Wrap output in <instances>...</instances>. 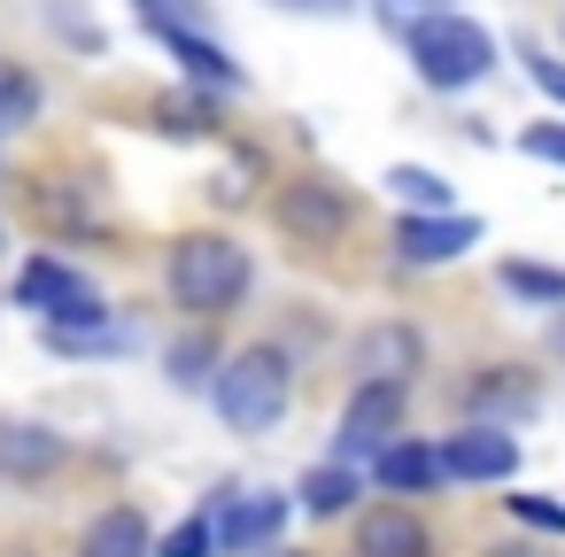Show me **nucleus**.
Listing matches in <instances>:
<instances>
[{"label":"nucleus","mask_w":565,"mask_h":557,"mask_svg":"<svg viewBox=\"0 0 565 557\" xmlns=\"http://www.w3.org/2000/svg\"><path fill=\"white\" fill-rule=\"evenodd\" d=\"M403 433V387H356L341 410V457H380Z\"/></svg>","instance_id":"obj_6"},{"label":"nucleus","mask_w":565,"mask_h":557,"mask_svg":"<svg viewBox=\"0 0 565 557\" xmlns=\"http://www.w3.org/2000/svg\"><path fill=\"white\" fill-rule=\"evenodd\" d=\"M480 557H542V549H526V542H503V549H480Z\"/></svg>","instance_id":"obj_29"},{"label":"nucleus","mask_w":565,"mask_h":557,"mask_svg":"<svg viewBox=\"0 0 565 557\" xmlns=\"http://www.w3.org/2000/svg\"><path fill=\"white\" fill-rule=\"evenodd\" d=\"M279 225L295 233V240H341L349 233V194L333 186V179H295V186H279Z\"/></svg>","instance_id":"obj_5"},{"label":"nucleus","mask_w":565,"mask_h":557,"mask_svg":"<svg viewBox=\"0 0 565 557\" xmlns=\"http://www.w3.org/2000/svg\"><path fill=\"white\" fill-rule=\"evenodd\" d=\"M171 294L194 318H225L248 294V248H233L225 233H186L171 248Z\"/></svg>","instance_id":"obj_1"},{"label":"nucleus","mask_w":565,"mask_h":557,"mask_svg":"<svg viewBox=\"0 0 565 557\" xmlns=\"http://www.w3.org/2000/svg\"><path fill=\"white\" fill-rule=\"evenodd\" d=\"M441 472H457V480H511L519 472V441L495 433V426H465V433H449Z\"/></svg>","instance_id":"obj_8"},{"label":"nucleus","mask_w":565,"mask_h":557,"mask_svg":"<svg viewBox=\"0 0 565 557\" xmlns=\"http://www.w3.org/2000/svg\"><path fill=\"white\" fill-rule=\"evenodd\" d=\"M418 356H426V341H418L411 325H372V333L356 341V356H349V364H356V379H364V387H403V379L418 372Z\"/></svg>","instance_id":"obj_7"},{"label":"nucleus","mask_w":565,"mask_h":557,"mask_svg":"<svg viewBox=\"0 0 565 557\" xmlns=\"http://www.w3.org/2000/svg\"><path fill=\"white\" fill-rule=\"evenodd\" d=\"M217 549H271V534L287 526V503L279 495H217Z\"/></svg>","instance_id":"obj_12"},{"label":"nucleus","mask_w":565,"mask_h":557,"mask_svg":"<svg viewBox=\"0 0 565 557\" xmlns=\"http://www.w3.org/2000/svg\"><path fill=\"white\" fill-rule=\"evenodd\" d=\"M210 549H217V526H210V511H202V518H186V526H171L156 557H210Z\"/></svg>","instance_id":"obj_23"},{"label":"nucleus","mask_w":565,"mask_h":557,"mask_svg":"<svg viewBox=\"0 0 565 557\" xmlns=\"http://www.w3.org/2000/svg\"><path fill=\"white\" fill-rule=\"evenodd\" d=\"M480 240V217H403L395 225V256L403 264H449Z\"/></svg>","instance_id":"obj_11"},{"label":"nucleus","mask_w":565,"mask_h":557,"mask_svg":"<svg viewBox=\"0 0 565 557\" xmlns=\"http://www.w3.org/2000/svg\"><path fill=\"white\" fill-rule=\"evenodd\" d=\"M395 9H441V0H387V17H395Z\"/></svg>","instance_id":"obj_30"},{"label":"nucleus","mask_w":565,"mask_h":557,"mask_svg":"<svg viewBox=\"0 0 565 557\" xmlns=\"http://www.w3.org/2000/svg\"><path fill=\"white\" fill-rule=\"evenodd\" d=\"M179 63H186V78H202V86H241V63L217 47V40H202V32H156Z\"/></svg>","instance_id":"obj_14"},{"label":"nucleus","mask_w":565,"mask_h":557,"mask_svg":"<svg viewBox=\"0 0 565 557\" xmlns=\"http://www.w3.org/2000/svg\"><path fill=\"white\" fill-rule=\"evenodd\" d=\"M210 372H217V341H210V333H186V341L171 349V379H179V387H202Z\"/></svg>","instance_id":"obj_19"},{"label":"nucleus","mask_w":565,"mask_h":557,"mask_svg":"<svg viewBox=\"0 0 565 557\" xmlns=\"http://www.w3.org/2000/svg\"><path fill=\"white\" fill-rule=\"evenodd\" d=\"M148 32H194L202 24V0H132Z\"/></svg>","instance_id":"obj_22"},{"label":"nucleus","mask_w":565,"mask_h":557,"mask_svg":"<svg viewBox=\"0 0 565 557\" xmlns=\"http://www.w3.org/2000/svg\"><path fill=\"white\" fill-rule=\"evenodd\" d=\"M349 503H356V480H349L341 464H318V472L302 480V511H310V518H333V511H349Z\"/></svg>","instance_id":"obj_17"},{"label":"nucleus","mask_w":565,"mask_h":557,"mask_svg":"<svg viewBox=\"0 0 565 557\" xmlns=\"http://www.w3.org/2000/svg\"><path fill=\"white\" fill-rule=\"evenodd\" d=\"M472 403H511V410H526V403H534V387H526V379H480V387H472Z\"/></svg>","instance_id":"obj_26"},{"label":"nucleus","mask_w":565,"mask_h":557,"mask_svg":"<svg viewBox=\"0 0 565 557\" xmlns=\"http://www.w3.org/2000/svg\"><path fill=\"white\" fill-rule=\"evenodd\" d=\"M511 518H526L542 534H565V503H550V495H511Z\"/></svg>","instance_id":"obj_24"},{"label":"nucleus","mask_w":565,"mask_h":557,"mask_svg":"<svg viewBox=\"0 0 565 557\" xmlns=\"http://www.w3.org/2000/svg\"><path fill=\"white\" fill-rule=\"evenodd\" d=\"M356 557H434V534H426V518H418V511L380 503V511H364V518H356Z\"/></svg>","instance_id":"obj_9"},{"label":"nucleus","mask_w":565,"mask_h":557,"mask_svg":"<svg viewBox=\"0 0 565 557\" xmlns=\"http://www.w3.org/2000/svg\"><path fill=\"white\" fill-rule=\"evenodd\" d=\"M519 148H526V156H542V163H557V171H565V125H526V132H519Z\"/></svg>","instance_id":"obj_25"},{"label":"nucleus","mask_w":565,"mask_h":557,"mask_svg":"<svg viewBox=\"0 0 565 557\" xmlns=\"http://www.w3.org/2000/svg\"><path fill=\"white\" fill-rule=\"evenodd\" d=\"M156 117H163V132H179V140H202V132H217V109L210 101H156Z\"/></svg>","instance_id":"obj_21"},{"label":"nucleus","mask_w":565,"mask_h":557,"mask_svg":"<svg viewBox=\"0 0 565 557\" xmlns=\"http://www.w3.org/2000/svg\"><path fill=\"white\" fill-rule=\"evenodd\" d=\"M32 117H40V78H32V71H17V63H0V140L24 132Z\"/></svg>","instance_id":"obj_16"},{"label":"nucleus","mask_w":565,"mask_h":557,"mask_svg":"<svg viewBox=\"0 0 565 557\" xmlns=\"http://www.w3.org/2000/svg\"><path fill=\"white\" fill-rule=\"evenodd\" d=\"M63 464V433L32 418H0V480H47Z\"/></svg>","instance_id":"obj_10"},{"label":"nucleus","mask_w":565,"mask_h":557,"mask_svg":"<svg viewBox=\"0 0 565 557\" xmlns=\"http://www.w3.org/2000/svg\"><path fill=\"white\" fill-rule=\"evenodd\" d=\"M503 287L526 302H565V271H550V264H503Z\"/></svg>","instance_id":"obj_20"},{"label":"nucleus","mask_w":565,"mask_h":557,"mask_svg":"<svg viewBox=\"0 0 565 557\" xmlns=\"http://www.w3.org/2000/svg\"><path fill=\"white\" fill-rule=\"evenodd\" d=\"M17 302H24V310H40V318H47V333H94V325H109L102 294H94L71 264H55V256H32V264H24Z\"/></svg>","instance_id":"obj_4"},{"label":"nucleus","mask_w":565,"mask_h":557,"mask_svg":"<svg viewBox=\"0 0 565 557\" xmlns=\"http://www.w3.org/2000/svg\"><path fill=\"white\" fill-rule=\"evenodd\" d=\"M264 557H295V549H264Z\"/></svg>","instance_id":"obj_31"},{"label":"nucleus","mask_w":565,"mask_h":557,"mask_svg":"<svg viewBox=\"0 0 565 557\" xmlns=\"http://www.w3.org/2000/svg\"><path fill=\"white\" fill-rule=\"evenodd\" d=\"M78 557H148V518H140L132 503H117V511H102V518L86 526V542H78Z\"/></svg>","instance_id":"obj_13"},{"label":"nucleus","mask_w":565,"mask_h":557,"mask_svg":"<svg viewBox=\"0 0 565 557\" xmlns=\"http://www.w3.org/2000/svg\"><path fill=\"white\" fill-rule=\"evenodd\" d=\"M17 557H24V549H17Z\"/></svg>","instance_id":"obj_32"},{"label":"nucleus","mask_w":565,"mask_h":557,"mask_svg":"<svg viewBox=\"0 0 565 557\" xmlns=\"http://www.w3.org/2000/svg\"><path fill=\"white\" fill-rule=\"evenodd\" d=\"M387 186H395L418 217H441V210H449V186H441L434 171H418V163H395V171H387Z\"/></svg>","instance_id":"obj_18"},{"label":"nucleus","mask_w":565,"mask_h":557,"mask_svg":"<svg viewBox=\"0 0 565 557\" xmlns=\"http://www.w3.org/2000/svg\"><path fill=\"white\" fill-rule=\"evenodd\" d=\"M526 71H534V86H542L550 101H565V63H557V55H526Z\"/></svg>","instance_id":"obj_27"},{"label":"nucleus","mask_w":565,"mask_h":557,"mask_svg":"<svg viewBox=\"0 0 565 557\" xmlns=\"http://www.w3.org/2000/svg\"><path fill=\"white\" fill-rule=\"evenodd\" d=\"M287 387H295V372H287V356L271 349V341H256V349H241L233 364H217V418L233 426V433H271L279 418H287Z\"/></svg>","instance_id":"obj_2"},{"label":"nucleus","mask_w":565,"mask_h":557,"mask_svg":"<svg viewBox=\"0 0 565 557\" xmlns=\"http://www.w3.org/2000/svg\"><path fill=\"white\" fill-rule=\"evenodd\" d=\"M287 9H310V17H341L349 0H287Z\"/></svg>","instance_id":"obj_28"},{"label":"nucleus","mask_w":565,"mask_h":557,"mask_svg":"<svg viewBox=\"0 0 565 557\" xmlns=\"http://www.w3.org/2000/svg\"><path fill=\"white\" fill-rule=\"evenodd\" d=\"M411 63H418V78H426V86L457 94V86L488 78L495 47H488V32H480V24H465V17H418V24H411Z\"/></svg>","instance_id":"obj_3"},{"label":"nucleus","mask_w":565,"mask_h":557,"mask_svg":"<svg viewBox=\"0 0 565 557\" xmlns=\"http://www.w3.org/2000/svg\"><path fill=\"white\" fill-rule=\"evenodd\" d=\"M380 480L403 488V495H418V488L441 480V449H426V441H387V449H380Z\"/></svg>","instance_id":"obj_15"}]
</instances>
